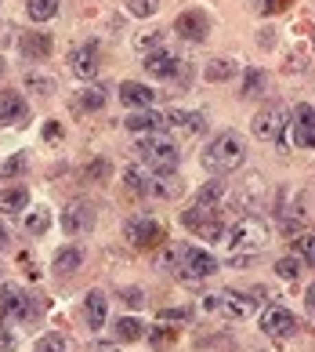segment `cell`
<instances>
[{"label":"cell","mask_w":315,"mask_h":352,"mask_svg":"<svg viewBox=\"0 0 315 352\" xmlns=\"http://www.w3.org/2000/svg\"><path fill=\"white\" fill-rule=\"evenodd\" d=\"M120 102L130 109H145L156 102V87H145L141 80H124L120 84Z\"/></svg>","instance_id":"cell-16"},{"label":"cell","mask_w":315,"mask_h":352,"mask_svg":"<svg viewBox=\"0 0 315 352\" xmlns=\"http://www.w3.org/2000/svg\"><path fill=\"white\" fill-rule=\"evenodd\" d=\"M124 302H127V305H138V302H141L138 287H127V291H124Z\"/></svg>","instance_id":"cell-46"},{"label":"cell","mask_w":315,"mask_h":352,"mask_svg":"<svg viewBox=\"0 0 315 352\" xmlns=\"http://www.w3.org/2000/svg\"><path fill=\"white\" fill-rule=\"evenodd\" d=\"M51 36L47 33H25L22 36V55L25 58H51Z\"/></svg>","instance_id":"cell-22"},{"label":"cell","mask_w":315,"mask_h":352,"mask_svg":"<svg viewBox=\"0 0 315 352\" xmlns=\"http://www.w3.org/2000/svg\"><path fill=\"white\" fill-rule=\"evenodd\" d=\"M261 189H265V186H261V175H246V178H243V189L235 192L240 207H254L257 197H261Z\"/></svg>","instance_id":"cell-28"},{"label":"cell","mask_w":315,"mask_h":352,"mask_svg":"<svg viewBox=\"0 0 315 352\" xmlns=\"http://www.w3.org/2000/svg\"><path fill=\"white\" fill-rule=\"evenodd\" d=\"M105 102H109V95H105V87L91 84V87H84V91H80V98H76V109L98 113V109H105Z\"/></svg>","instance_id":"cell-25"},{"label":"cell","mask_w":315,"mask_h":352,"mask_svg":"<svg viewBox=\"0 0 315 352\" xmlns=\"http://www.w3.org/2000/svg\"><path fill=\"white\" fill-rule=\"evenodd\" d=\"M84 175H87L91 182H102L105 175H109V164H105V160H95V164H91L87 171H84Z\"/></svg>","instance_id":"cell-43"},{"label":"cell","mask_w":315,"mask_h":352,"mask_svg":"<svg viewBox=\"0 0 315 352\" xmlns=\"http://www.w3.org/2000/svg\"><path fill=\"white\" fill-rule=\"evenodd\" d=\"M261 331H265L268 338H275V342H286V338L297 334V316L283 305H268L265 312H261Z\"/></svg>","instance_id":"cell-9"},{"label":"cell","mask_w":315,"mask_h":352,"mask_svg":"<svg viewBox=\"0 0 315 352\" xmlns=\"http://www.w3.org/2000/svg\"><path fill=\"white\" fill-rule=\"evenodd\" d=\"M294 254H297L305 265H315V236H312V232H301V236H294Z\"/></svg>","instance_id":"cell-31"},{"label":"cell","mask_w":315,"mask_h":352,"mask_svg":"<svg viewBox=\"0 0 315 352\" xmlns=\"http://www.w3.org/2000/svg\"><path fill=\"white\" fill-rule=\"evenodd\" d=\"M44 138H47V142L62 138V124H47V127H44Z\"/></svg>","instance_id":"cell-45"},{"label":"cell","mask_w":315,"mask_h":352,"mask_svg":"<svg viewBox=\"0 0 315 352\" xmlns=\"http://www.w3.org/2000/svg\"><path fill=\"white\" fill-rule=\"evenodd\" d=\"M225 243H229V251L232 254H261L268 247V226L261 218H254V214H246V218H240L235 226L229 229V236H225Z\"/></svg>","instance_id":"cell-3"},{"label":"cell","mask_w":315,"mask_h":352,"mask_svg":"<svg viewBox=\"0 0 315 352\" xmlns=\"http://www.w3.org/2000/svg\"><path fill=\"white\" fill-rule=\"evenodd\" d=\"M25 87H33V95L47 98L51 91H55V80H51V76H44V73H25Z\"/></svg>","instance_id":"cell-34"},{"label":"cell","mask_w":315,"mask_h":352,"mask_svg":"<svg viewBox=\"0 0 315 352\" xmlns=\"http://www.w3.org/2000/svg\"><path fill=\"white\" fill-rule=\"evenodd\" d=\"M58 226H62V232H69V236H84V232L95 229V207L84 204V200L65 204L62 214H58Z\"/></svg>","instance_id":"cell-7"},{"label":"cell","mask_w":315,"mask_h":352,"mask_svg":"<svg viewBox=\"0 0 315 352\" xmlns=\"http://www.w3.org/2000/svg\"><path fill=\"white\" fill-rule=\"evenodd\" d=\"M275 272H279L283 280H290V283H294L301 272H305V262H301L297 254H286V258H279V262H275Z\"/></svg>","instance_id":"cell-32"},{"label":"cell","mask_w":315,"mask_h":352,"mask_svg":"<svg viewBox=\"0 0 315 352\" xmlns=\"http://www.w3.org/2000/svg\"><path fill=\"white\" fill-rule=\"evenodd\" d=\"M69 69L80 76V80H95V76H98V44L87 41V44L76 47L69 55Z\"/></svg>","instance_id":"cell-13"},{"label":"cell","mask_w":315,"mask_h":352,"mask_svg":"<svg viewBox=\"0 0 315 352\" xmlns=\"http://www.w3.org/2000/svg\"><path fill=\"white\" fill-rule=\"evenodd\" d=\"M25 204H30V189H0V214H19Z\"/></svg>","instance_id":"cell-24"},{"label":"cell","mask_w":315,"mask_h":352,"mask_svg":"<svg viewBox=\"0 0 315 352\" xmlns=\"http://www.w3.org/2000/svg\"><path fill=\"white\" fill-rule=\"evenodd\" d=\"M80 262H84V254H80V247H62V251L55 254V276H73L76 269H80Z\"/></svg>","instance_id":"cell-23"},{"label":"cell","mask_w":315,"mask_h":352,"mask_svg":"<svg viewBox=\"0 0 315 352\" xmlns=\"http://www.w3.org/2000/svg\"><path fill=\"white\" fill-rule=\"evenodd\" d=\"M181 258H185V247H167V251H163V258H160V262H163V269H170V272H174L178 265H181Z\"/></svg>","instance_id":"cell-40"},{"label":"cell","mask_w":315,"mask_h":352,"mask_svg":"<svg viewBox=\"0 0 315 352\" xmlns=\"http://www.w3.org/2000/svg\"><path fill=\"white\" fill-rule=\"evenodd\" d=\"M225 192H229V182L225 178H214V182H207V186L196 192V207H207V211H218V204L225 200Z\"/></svg>","instance_id":"cell-20"},{"label":"cell","mask_w":315,"mask_h":352,"mask_svg":"<svg viewBox=\"0 0 315 352\" xmlns=\"http://www.w3.org/2000/svg\"><path fill=\"white\" fill-rule=\"evenodd\" d=\"M84 316H87L91 331H102L105 323H109V298H105L102 291H91L84 298Z\"/></svg>","instance_id":"cell-17"},{"label":"cell","mask_w":315,"mask_h":352,"mask_svg":"<svg viewBox=\"0 0 315 352\" xmlns=\"http://www.w3.org/2000/svg\"><path fill=\"white\" fill-rule=\"evenodd\" d=\"M58 4H62V0H30V4H25V11H30L33 22H47V19L58 15Z\"/></svg>","instance_id":"cell-29"},{"label":"cell","mask_w":315,"mask_h":352,"mask_svg":"<svg viewBox=\"0 0 315 352\" xmlns=\"http://www.w3.org/2000/svg\"><path fill=\"white\" fill-rule=\"evenodd\" d=\"M235 73H240V62L235 58H210L207 69H203V80L207 84H225V80H232Z\"/></svg>","instance_id":"cell-19"},{"label":"cell","mask_w":315,"mask_h":352,"mask_svg":"<svg viewBox=\"0 0 315 352\" xmlns=\"http://www.w3.org/2000/svg\"><path fill=\"white\" fill-rule=\"evenodd\" d=\"M257 298L246 291V294H240V291H225V294H210V298H203V312H221L225 320H250L254 312H257Z\"/></svg>","instance_id":"cell-4"},{"label":"cell","mask_w":315,"mask_h":352,"mask_svg":"<svg viewBox=\"0 0 315 352\" xmlns=\"http://www.w3.org/2000/svg\"><path fill=\"white\" fill-rule=\"evenodd\" d=\"M178 55H170V51H149L145 58H141V66H145V73L149 76H156V80H167V76H174L178 73Z\"/></svg>","instance_id":"cell-15"},{"label":"cell","mask_w":315,"mask_h":352,"mask_svg":"<svg viewBox=\"0 0 315 352\" xmlns=\"http://www.w3.org/2000/svg\"><path fill=\"white\" fill-rule=\"evenodd\" d=\"M127 11L138 15V19H149V15L160 11V0H127Z\"/></svg>","instance_id":"cell-36"},{"label":"cell","mask_w":315,"mask_h":352,"mask_svg":"<svg viewBox=\"0 0 315 352\" xmlns=\"http://www.w3.org/2000/svg\"><path fill=\"white\" fill-rule=\"evenodd\" d=\"M141 334H145V323L141 320H135V316L116 320V342H138Z\"/></svg>","instance_id":"cell-27"},{"label":"cell","mask_w":315,"mask_h":352,"mask_svg":"<svg viewBox=\"0 0 315 352\" xmlns=\"http://www.w3.org/2000/svg\"><path fill=\"white\" fill-rule=\"evenodd\" d=\"M127 243L138 247V251H149V247H156L163 240V221L152 218V214H135L127 221Z\"/></svg>","instance_id":"cell-5"},{"label":"cell","mask_w":315,"mask_h":352,"mask_svg":"<svg viewBox=\"0 0 315 352\" xmlns=\"http://www.w3.org/2000/svg\"><path fill=\"white\" fill-rule=\"evenodd\" d=\"M181 192V182L174 175H149V189L145 197H160V200H174Z\"/></svg>","instance_id":"cell-21"},{"label":"cell","mask_w":315,"mask_h":352,"mask_svg":"<svg viewBox=\"0 0 315 352\" xmlns=\"http://www.w3.org/2000/svg\"><path fill=\"white\" fill-rule=\"evenodd\" d=\"M8 243H11V236H8V229H4V226H0V251H4V247H8Z\"/></svg>","instance_id":"cell-49"},{"label":"cell","mask_w":315,"mask_h":352,"mask_svg":"<svg viewBox=\"0 0 315 352\" xmlns=\"http://www.w3.org/2000/svg\"><path fill=\"white\" fill-rule=\"evenodd\" d=\"M47 226H51V211H47V207H36V211L25 214V232H30V236H44Z\"/></svg>","instance_id":"cell-30"},{"label":"cell","mask_w":315,"mask_h":352,"mask_svg":"<svg viewBox=\"0 0 315 352\" xmlns=\"http://www.w3.org/2000/svg\"><path fill=\"white\" fill-rule=\"evenodd\" d=\"M163 131H170V135H200V131H207V113L170 109V113H163Z\"/></svg>","instance_id":"cell-10"},{"label":"cell","mask_w":315,"mask_h":352,"mask_svg":"<svg viewBox=\"0 0 315 352\" xmlns=\"http://www.w3.org/2000/svg\"><path fill=\"white\" fill-rule=\"evenodd\" d=\"M22 167H25V153H15L11 160L0 164V178H19V175H22Z\"/></svg>","instance_id":"cell-37"},{"label":"cell","mask_w":315,"mask_h":352,"mask_svg":"<svg viewBox=\"0 0 315 352\" xmlns=\"http://www.w3.org/2000/svg\"><path fill=\"white\" fill-rule=\"evenodd\" d=\"M257 4H265L268 11H275V8H279V4H283V0H257Z\"/></svg>","instance_id":"cell-50"},{"label":"cell","mask_w":315,"mask_h":352,"mask_svg":"<svg viewBox=\"0 0 315 352\" xmlns=\"http://www.w3.org/2000/svg\"><path fill=\"white\" fill-rule=\"evenodd\" d=\"M294 142L305 149H315V127H294Z\"/></svg>","instance_id":"cell-42"},{"label":"cell","mask_w":315,"mask_h":352,"mask_svg":"<svg viewBox=\"0 0 315 352\" xmlns=\"http://www.w3.org/2000/svg\"><path fill=\"white\" fill-rule=\"evenodd\" d=\"M149 342H152L156 349H163V345L174 342V331H167V327H152V331H149Z\"/></svg>","instance_id":"cell-41"},{"label":"cell","mask_w":315,"mask_h":352,"mask_svg":"<svg viewBox=\"0 0 315 352\" xmlns=\"http://www.w3.org/2000/svg\"><path fill=\"white\" fill-rule=\"evenodd\" d=\"M36 352H69V349H65L62 334H44L40 342H36Z\"/></svg>","instance_id":"cell-39"},{"label":"cell","mask_w":315,"mask_h":352,"mask_svg":"<svg viewBox=\"0 0 315 352\" xmlns=\"http://www.w3.org/2000/svg\"><path fill=\"white\" fill-rule=\"evenodd\" d=\"M0 76H4V62H0Z\"/></svg>","instance_id":"cell-51"},{"label":"cell","mask_w":315,"mask_h":352,"mask_svg":"<svg viewBox=\"0 0 315 352\" xmlns=\"http://www.w3.org/2000/svg\"><path fill=\"white\" fill-rule=\"evenodd\" d=\"M160 44H163V33L160 30H145V33L135 36V47L145 51V55H149V51H160Z\"/></svg>","instance_id":"cell-35"},{"label":"cell","mask_w":315,"mask_h":352,"mask_svg":"<svg viewBox=\"0 0 315 352\" xmlns=\"http://www.w3.org/2000/svg\"><path fill=\"white\" fill-rule=\"evenodd\" d=\"M91 352H120V349H116V342H95Z\"/></svg>","instance_id":"cell-47"},{"label":"cell","mask_w":315,"mask_h":352,"mask_svg":"<svg viewBox=\"0 0 315 352\" xmlns=\"http://www.w3.org/2000/svg\"><path fill=\"white\" fill-rule=\"evenodd\" d=\"M305 305H308V312H315V283L305 291Z\"/></svg>","instance_id":"cell-48"},{"label":"cell","mask_w":315,"mask_h":352,"mask_svg":"<svg viewBox=\"0 0 315 352\" xmlns=\"http://www.w3.org/2000/svg\"><path fill=\"white\" fill-rule=\"evenodd\" d=\"M174 33L181 36V41H189V44H200V41H207V33H210V19L203 15L200 8H192V11H185V15H178Z\"/></svg>","instance_id":"cell-12"},{"label":"cell","mask_w":315,"mask_h":352,"mask_svg":"<svg viewBox=\"0 0 315 352\" xmlns=\"http://www.w3.org/2000/svg\"><path fill=\"white\" fill-rule=\"evenodd\" d=\"M294 127H315V106H308V102L294 106Z\"/></svg>","instance_id":"cell-38"},{"label":"cell","mask_w":315,"mask_h":352,"mask_svg":"<svg viewBox=\"0 0 315 352\" xmlns=\"http://www.w3.org/2000/svg\"><path fill=\"white\" fill-rule=\"evenodd\" d=\"M286 106L283 102H268V106H261V113L254 116V124H250V131L257 135V138H265V142H275L279 138V131L286 127Z\"/></svg>","instance_id":"cell-8"},{"label":"cell","mask_w":315,"mask_h":352,"mask_svg":"<svg viewBox=\"0 0 315 352\" xmlns=\"http://www.w3.org/2000/svg\"><path fill=\"white\" fill-rule=\"evenodd\" d=\"M261 87H265V73H261V69H246L243 73V98H257Z\"/></svg>","instance_id":"cell-33"},{"label":"cell","mask_w":315,"mask_h":352,"mask_svg":"<svg viewBox=\"0 0 315 352\" xmlns=\"http://www.w3.org/2000/svg\"><path fill=\"white\" fill-rule=\"evenodd\" d=\"M243 160H246V146H243V135H235V131H221L200 153V164L210 175H232Z\"/></svg>","instance_id":"cell-1"},{"label":"cell","mask_w":315,"mask_h":352,"mask_svg":"<svg viewBox=\"0 0 315 352\" xmlns=\"http://www.w3.org/2000/svg\"><path fill=\"white\" fill-rule=\"evenodd\" d=\"M30 298H25L15 283H4L0 287V316L11 320V323H22V320H30Z\"/></svg>","instance_id":"cell-11"},{"label":"cell","mask_w":315,"mask_h":352,"mask_svg":"<svg viewBox=\"0 0 315 352\" xmlns=\"http://www.w3.org/2000/svg\"><path fill=\"white\" fill-rule=\"evenodd\" d=\"M124 127H127V131H135V135H163V113H156L152 106L135 109L124 120Z\"/></svg>","instance_id":"cell-14"},{"label":"cell","mask_w":315,"mask_h":352,"mask_svg":"<svg viewBox=\"0 0 315 352\" xmlns=\"http://www.w3.org/2000/svg\"><path fill=\"white\" fill-rule=\"evenodd\" d=\"M149 167L145 164H135V167H127L124 171V186L130 189V192H138V197H145V189H149Z\"/></svg>","instance_id":"cell-26"},{"label":"cell","mask_w":315,"mask_h":352,"mask_svg":"<svg viewBox=\"0 0 315 352\" xmlns=\"http://www.w3.org/2000/svg\"><path fill=\"white\" fill-rule=\"evenodd\" d=\"M174 272L185 283H203L207 276H214V272H218V262L207 251H200V247H185V258H181V265Z\"/></svg>","instance_id":"cell-6"},{"label":"cell","mask_w":315,"mask_h":352,"mask_svg":"<svg viewBox=\"0 0 315 352\" xmlns=\"http://www.w3.org/2000/svg\"><path fill=\"white\" fill-rule=\"evenodd\" d=\"M135 156L152 175H174L178 164H181V153L174 146V138H167V135H141L135 142Z\"/></svg>","instance_id":"cell-2"},{"label":"cell","mask_w":315,"mask_h":352,"mask_svg":"<svg viewBox=\"0 0 315 352\" xmlns=\"http://www.w3.org/2000/svg\"><path fill=\"white\" fill-rule=\"evenodd\" d=\"M185 316H189V309H163V312H160V320L170 323V327H174V323H181Z\"/></svg>","instance_id":"cell-44"},{"label":"cell","mask_w":315,"mask_h":352,"mask_svg":"<svg viewBox=\"0 0 315 352\" xmlns=\"http://www.w3.org/2000/svg\"><path fill=\"white\" fill-rule=\"evenodd\" d=\"M25 116V98L19 91H0V127H15Z\"/></svg>","instance_id":"cell-18"}]
</instances>
